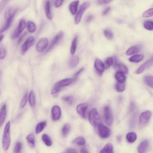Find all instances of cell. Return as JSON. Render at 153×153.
<instances>
[{"mask_svg":"<svg viewBox=\"0 0 153 153\" xmlns=\"http://www.w3.org/2000/svg\"><path fill=\"white\" fill-rule=\"evenodd\" d=\"M11 123L8 122L6 123L4 128L3 139V146L5 151L7 150L11 143L10 129Z\"/></svg>","mask_w":153,"mask_h":153,"instance_id":"obj_1","label":"cell"},{"mask_svg":"<svg viewBox=\"0 0 153 153\" xmlns=\"http://www.w3.org/2000/svg\"><path fill=\"white\" fill-rule=\"evenodd\" d=\"M73 78H66L60 80L56 83L51 91L52 94H54L59 92L62 89L65 87L69 86L73 82Z\"/></svg>","mask_w":153,"mask_h":153,"instance_id":"obj_2","label":"cell"},{"mask_svg":"<svg viewBox=\"0 0 153 153\" xmlns=\"http://www.w3.org/2000/svg\"><path fill=\"white\" fill-rule=\"evenodd\" d=\"M89 119L90 124L95 128L101 123L100 116L95 108L93 109L90 112Z\"/></svg>","mask_w":153,"mask_h":153,"instance_id":"obj_3","label":"cell"},{"mask_svg":"<svg viewBox=\"0 0 153 153\" xmlns=\"http://www.w3.org/2000/svg\"><path fill=\"white\" fill-rule=\"evenodd\" d=\"M96 128H97L98 133L101 138L106 139L110 137L111 131L109 128L103 124H100Z\"/></svg>","mask_w":153,"mask_h":153,"instance_id":"obj_4","label":"cell"},{"mask_svg":"<svg viewBox=\"0 0 153 153\" xmlns=\"http://www.w3.org/2000/svg\"><path fill=\"white\" fill-rule=\"evenodd\" d=\"M105 122L109 126H111L113 122V117L112 111L108 106L105 107L104 109Z\"/></svg>","mask_w":153,"mask_h":153,"instance_id":"obj_5","label":"cell"},{"mask_svg":"<svg viewBox=\"0 0 153 153\" xmlns=\"http://www.w3.org/2000/svg\"><path fill=\"white\" fill-rule=\"evenodd\" d=\"M91 3L89 2H87L83 3L80 6V9L75 18V23L78 24L80 22L82 16L85 11L90 6Z\"/></svg>","mask_w":153,"mask_h":153,"instance_id":"obj_6","label":"cell"},{"mask_svg":"<svg viewBox=\"0 0 153 153\" xmlns=\"http://www.w3.org/2000/svg\"><path fill=\"white\" fill-rule=\"evenodd\" d=\"M152 113L149 110H146L140 115L139 122L141 125L143 126L147 124L149 121Z\"/></svg>","mask_w":153,"mask_h":153,"instance_id":"obj_7","label":"cell"},{"mask_svg":"<svg viewBox=\"0 0 153 153\" xmlns=\"http://www.w3.org/2000/svg\"><path fill=\"white\" fill-rule=\"evenodd\" d=\"M26 25V22L24 20H21L18 27L15 29L13 33L12 38L15 39L18 38L24 29Z\"/></svg>","mask_w":153,"mask_h":153,"instance_id":"obj_8","label":"cell"},{"mask_svg":"<svg viewBox=\"0 0 153 153\" xmlns=\"http://www.w3.org/2000/svg\"><path fill=\"white\" fill-rule=\"evenodd\" d=\"M35 43V39L32 36L30 37L26 41L22 47V53L24 54L27 50Z\"/></svg>","mask_w":153,"mask_h":153,"instance_id":"obj_9","label":"cell"},{"mask_svg":"<svg viewBox=\"0 0 153 153\" xmlns=\"http://www.w3.org/2000/svg\"><path fill=\"white\" fill-rule=\"evenodd\" d=\"M63 36V33L62 31L58 33L50 43L49 46L46 50V52H48L52 49L62 39Z\"/></svg>","mask_w":153,"mask_h":153,"instance_id":"obj_10","label":"cell"},{"mask_svg":"<svg viewBox=\"0 0 153 153\" xmlns=\"http://www.w3.org/2000/svg\"><path fill=\"white\" fill-rule=\"evenodd\" d=\"M88 107L87 103H83L78 105L77 108V111L78 114L83 118H85L87 111Z\"/></svg>","mask_w":153,"mask_h":153,"instance_id":"obj_11","label":"cell"},{"mask_svg":"<svg viewBox=\"0 0 153 153\" xmlns=\"http://www.w3.org/2000/svg\"><path fill=\"white\" fill-rule=\"evenodd\" d=\"M48 41L46 38L41 39L38 43L36 45V48L38 51L43 52L48 46Z\"/></svg>","mask_w":153,"mask_h":153,"instance_id":"obj_12","label":"cell"},{"mask_svg":"<svg viewBox=\"0 0 153 153\" xmlns=\"http://www.w3.org/2000/svg\"><path fill=\"white\" fill-rule=\"evenodd\" d=\"M94 66L95 69L101 75L102 74L105 69L104 63L98 58H96L95 60Z\"/></svg>","mask_w":153,"mask_h":153,"instance_id":"obj_13","label":"cell"},{"mask_svg":"<svg viewBox=\"0 0 153 153\" xmlns=\"http://www.w3.org/2000/svg\"><path fill=\"white\" fill-rule=\"evenodd\" d=\"M153 61V58H152L143 63L136 71V73L137 74H140L142 73L145 70L152 65Z\"/></svg>","mask_w":153,"mask_h":153,"instance_id":"obj_14","label":"cell"},{"mask_svg":"<svg viewBox=\"0 0 153 153\" xmlns=\"http://www.w3.org/2000/svg\"><path fill=\"white\" fill-rule=\"evenodd\" d=\"M53 120L55 121L59 120L61 116V110L59 106L56 105L53 107L52 110Z\"/></svg>","mask_w":153,"mask_h":153,"instance_id":"obj_15","label":"cell"},{"mask_svg":"<svg viewBox=\"0 0 153 153\" xmlns=\"http://www.w3.org/2000/svg\"><path fill=\"white\" fill-rule=\"evenodd\" d=\"M7 115V107L6 104H4L0 110V127L3 125Z\"/></svg>","mask_w":153,"mask_h":153,"instance_id":"obj_16","label":"cell"},{"mask_svg":"<svg viewBox=\"0 0 153 153\" xmlns=\"http://www.w3.org/2000/svg\"><path fill=\"white\" fill-rule=\"evenodd\" d=\"M16 14H14L11 16L9 18L7 19L5 24L4 27L0 30V34H1L6 31L11 26L14 17Z\"/></svg>","mask_w":153,"mask_h":153,"instance_id":"obj_17","label":"cell"},{"mask_svg":"<svg viewBox=\"0 0 153 153\" xmlns=\"http://www.w3.org/2000/svg\"><path fill=\"white\" fill-rule=\"evenodd\" d=\"M148 142L147 140L142 141L139 145L137 150L139 153H145L148 149Z\"/></svg>","mask_w":153,"mask_h":153,"instance_id":"obj_18","label":"cell"},{"mask_svg":"<svg viewBox=\"0 0 153 153\" xmlns=\"http://www.w3.org/2000/svg\"><path fill=\"white\" fill-rule=\"evenodd\" d=\"M141 49V48L139 46H133L130 48L126 52V55L130 56L138 53Z\"/></svg>","mask_w":153,"mask_h":153,"instance_id":"obj_19","label":"cell"},{"mask_svg":"<svg viewBox=\"0 0 153 153\" xmlns=\"http://www.w3.org/2000/svg\"><path fill=\"white\" fill-rule=\"evenodd\" d=\"M79 3V1H77L72 3L70 6V9L71 14L73 15L76 14L78 8Z\"/></svg>","mask_w":153,"mask_h":153,"instance_id":"obj_20","label":"cell"},{"mask_svg":"<svg viewBox=\"0 0 153 153\" xmlns=\"http://www.w3.org/2000/svg\"><path fill=\"white\" fill-rule=\"evenodd\" d=\"M115 77L117 82L119 83H124L126 79L125 74L120 71H118L116 73Z\"/></svg>","mask_w":153,"mask_h":153,"instance_id":"obj_21","label":"cell"},{"mask_svg":"<svg viewBox=\"0 0 153 153\" xmlns=\"http://www.w3.org/2000/svg\"><path fill=\"white\" fill-rule=\"evenodd\" d=\"M100 152L105 153H113V148L112 144L111 143L107 144L104 148L100 151Z\"/></svg>","mask_w":153,"mask_h":153,"instance_id":"obj_22","label":"cell"},{"mask_svg":"<svg viewBox=\"0 0 153 153\" xmlns=\"http://www.w3.org/2000/svg\"><path fill=\"white\" fill-rule=\"evenodd\" d=\"M137 138V136L135 133L134 132L128 133L126 136V139L127 142L129 143H132L134 142Z\"/></svg>","mask_w":153,"mask_h":153,"instance_id":"obj_23","label":"cell"},{"mask_svg":"<svg viewBox=\"0 0 153 153\" xmlns=\"http://www.w3.org/2000/svg\"><path fill=\"white\" fill-rule=\"evenodd\" d=\"M42 138L43 142L47 146L50 147L52 145V140L48 135L44 134L42 135Z\"/></svg>","mask_w":153,"mask_h":153,"instance_id":"obj_24","label":"cell"},{"mask_svg":"<svg viewBox=\"0 0 153 153\" xmlns=\"http://www.w3.org/2000/svg\"><path fill=\"white\" fill-rule=\"evenodd\" d=\"M26 139L31 147L33 148L35 147V138L33 134H31L28 135L26 137Z\"/></svg>","mask_w":153,"mask_h":153,"instance_id":"obj_25","label":"cell"},{"mask_svg":"<svg viewBox=\"0 0 153 153\" xmlns=\"http://www.w3.org/2000/svg\"><path fill=\"white\" fill-rule=\"evenodd\" d=\"M79 62V58L77 56H73L70 59L69 62V65L71 68L76 67L78 65Z\"/></svg>","mask_w":153,"mask_h":153,"instance_id":"obj_26","label":"cell"},{"mask_svg":"<svg viewBox=\"0 0 153 153\" xmlns=\"http://www.w3.org/2000/svg\"><path fill=\"white\" fill-rule=\"evenodd\" d=\"M144 56L142 55H137L133 56L129 58L130 62L133 63H139L143 59Z\"/></svg>","mask_w":153,"mask_h":153,"instance_id":"obj_27","label":"cell"},{"mask_svg":"<svg viewBox=\"0 0 153 153\" xmlns=\"http://www.w3.org/2000/svg\"><path fill=\"white\" fill-rule=\"evenodd\" d=\"M45 11L47 18L50 20L52 19V16L50 11V3L47 1L45 5Z\"/></svg>","mask_w":153,"mask_h":153,"instance_id":"obj_28","label":"cell"},{"mask_svg":"<svg viewBox=\"0 0 153 153\" xmlns=\"http://www.w3.org/2000/svg\"><path fill=\"white\" fill-rule=\"evenodd\" d=\"M70 130V125L69 123L65 124L62 129V134L64 137H65L68 134Z\"/></svg>","mask_w":153,"mask_h":153,"instance_id":"obj_29","label":"cell"},{"mask_svg":"<svg viewBox=\"0 0 153 153\" xmlns=\"http://www.w3.org/2000/svg\"><path fill=\"white\" fill-rule=\"evenodd\" d=\"M29 100L31 106L33 107H35L36 104V97L33 91H31L29 96Z\"/></svg>","mask_w":153,"mask_h":153,"instance_id":"obj_30","label":"cell"},{"mask_svg":"<svg viewBox=\"0 0 153 153\" xmlns=\"http://www.w3.org/2000/svg\"><path fill=\"white\" fill-rule=\"evenodd\" d=\"M46 125V122L45 121L41 122L39 123L37 125L36 129V134H38L42 132Z\"/></svg>","mask_w":153,"mask_h":153,"instance_id":"obj_31","label":"cell"},{"mask_svg":"<svg viewBox=\"0 0 153 153\" xmlns=\"http://www.w3.org/2000/svg\"><path fill=\"white\" fill-rule=\"evenodd\" d=\"M16 9L12 7H9L7 10L5 14V18L6 20L8 19L12 15L16 14L17 12Z\"/></svg>","mask_w":153,"mask_h":153,"instance_id":"obj_32","label":"cell"},{"mask_svg":"<svg viewBox=\"0 0 153 153\" xmlns=\"http://www.w3.org/2000/svg\"><path fill=\"white\" fill-rule=\"evenodd\" d=\"M115 88L117 92H122L125 90V84L124 83H121L117 82L115 85Z\"/></svg>","mask_w":153,"mask_h":153,"instance_id":"obj_33","label":"cell"},{"mask_svg":"<svg viewBox=\"0 0 153 153\" xmlns=\"http://www.w3.org/2000/svg\"><path fill=\"white\" fill-rule=\"evenodd\" d=\"M27 26L28 31L30 33H34L36 30V27L35 24L32 21L28 22Z\"/></svg>","mask_w":153,"mask_h":153,"instance_id":"obj_34","label":"cell"},{"mask_svg":"<svg viewBox=\"0 0 153 153\" xmlns=\"http://www.w3.org/2000/svg\"><path fill=\"white\" fill-rule=\"evenodd\" d=\"M117 67L119 71L125 74H127L128 73V70L127 67L122 64H117L116 67Z\"/></svg>","mask_w":153,"mask_h":153,"instance_id":"obj_35","label":"cell"},{"mask_svg":"<svg viewBox=\"0 0 153 153\" xmlns=\"http://www.w3.org/2000/svg\"><path fill=\"white\" fill-rule=\"evenodd\" d=\"M75 143L79 146H83L86 144V141L83 137H79L75 139L73 142Z\"/></svg>","mask_w":153,"mask_h":153,"instance_id":"obj_36","label":"cell"},{"mask_svg":"<svg viewBox=\"0 0 153 153\" xmlns=\"http://www.w3.org/2000/svg\"><path fill=\"white\" fill-rule=\"evenodd\" d=\"M153 77L151 76H146L144 78L145 83L148 86L151 88H153Z\"/></svg>","mask_w":153,"mask_h":153,"instance_id":"obj_37","label":"cell"},{"mask_svg":"<svg viewBox=\"0 0 153 153\" xmlns=\"http://www.w3.org/2000/svg\"><path fill=\"white\" fill-rule=\"evenodd\" d=\"M77 43V37H76L73 41L71 48V53L74 55L76 51Z\"/></svg>","mask_w":153,"mask_h":153,"instance_id":"obj_38","label":"cell"},{"mask_svg":"<svg viewBox=\"0 0 153 153\" xmlns=\"http://www.w3.org/2000/svg\"><path fill=\"white\" fill-rule=\"evenodd\" d=\"M104 34L106 38L109 40H111L113 37V34L112 31L110 29L108 28L105 30Z\"/></svg>","mask_w":153,"mask_h":153,"instance_id":"obj_39","label":"cell"},{"mask_svg":"<svg viewBox=\"0 0 153 153\" xmlns=\"http://www.w3.org/2000/svg\"><path fill=\"white\" fill-rule=\"evenodd\" d=\"M62 99L65 102L70 105L72 104L74 101V98L71 96H63Z\"/></svg>","mask_w":153,"mask_h":153,"instance_id":"obj_40","label":"cell"},{"mask_svg":"<svg viewBox=\"0 0 153 153\" xmlns=\"http://www.w3.org/2000/svg\"><path fill=\"white\" fill-rule=\"evenodd\" d=\"M144 27L147 29L151 31L153 29V23L150 21H145L144 24Z\"/></svg>","mask_w":153,"mask_h":153,"instance_id":"obj_41","label":"cell"},{"mask_svg":"<svg viewBox=\"0 0 153 153\" xmlns=\"http://www.w3.org/2000/svg\"><path fill=\"white\" fill-rule=\"evenodd\" d=\"M113 63V58L112 57L107 58L104 64L105 69H107L110 66L112 65Z\"/></svg>","mask_w":153,"mask_h":153,"instance_id":"obj_42","label":"cell"},{"mask_svg":"<svg viewBox=\"0 0 153 153\" xmlns=\"http://www.w3.org/2000/svg\"><path fill=\"white\" fill-rule=\"evenodd\" d=\"M28 98V95L27 93L25 95L22 99L20 104V107L21 108H23L26 105Z\"/></svg>","mask_w":153,"mask_h":153,"instance_id":"obj_43","label":"cell"},{"mask_svg":"<svg viewBox=\"0 0 153 153\" xmlns=\"http://www.w3.org/2000/svg\"><path fill=\"white\" fill-rule=\"evenodd\" d=\"M153 16V8H150L145 11L142 14L144 18H148Z\"/></svg>","mask_w":153,"mask_h":153,"instance_id":"obj_44","label":"cell"},{"mask_svg":"<svg viewBox=\"0 0 153 153\" xmlns=\"http://www.w3.org/2000/svg\"><path fill=\"white\" fill-rule=\"evenodd\" d=\"M22 147L21 143L20 142H17L15 145L14 151L16 153H19L20 152Z\"/></svg>","mask_w":153,"mask_h":153,"instance_id":"obj_45","label":"cell"},{"mask_svg":"<svg viewBox=\"0 0 153 153\" xmlns=\"http://www.w3.org/2000/svg\"><path fill=\"white\" fill-rule=\"evenodd\" d=\"M113 0H97V3L99 5H105L110 3Z\"/></svg>","mask_w":153,"mask_h":153,"instance_id":"obj_46","label":"cell"},{"mask_svg":"<svg viewBox=\"0 0 153 153\" xmlns=\"http://www.w3.org/2000/svg\"><path fill=\"white\" fill-rule=\"evenodd\" d=\"M6 51L5 49L0 48V59L3 60L5 57Z\"/></svg>","mask_w":153,"mask_h":153,"instance_id":"obj_47","label":"cell"},{"mask_svg":"<svg viewBox=\"0 0 153 153\" xmlns=\"http://www.w3.org/2000/svg\"><path fill=\"white\" fill-rule=\"evenodd\" d=\"M84 70V68H82L80 69L79 70H78V71L73 76V78L74 82L75 81L77 80L78 77L83 71Z\"/></svg>","mask_w":153,"mask_h":153,"instance_id":"obj_48","label":"cell"},{"mask_svg":"<svg viewBox=\"0 0 153 153\" xmlns=\"http://www.w3.org/2000/svg\"><path fill=\"white\" fill-rule=\"evenodd\" d=\"M9 0H3L0 5V11L3 10L6 7Z\"/></svg>","mask_w":153,"mask_h":153,"instance_id":"obj_49","label":"cell"},{"mask_svg":"<svg viewBox=\"0 0 153 153\" xmlns=\"http://www.w3.org/2000/svg\"><path fill=\"white\" fill-rule=\"evenodd\" d=\"M64 0H56L55 6L56 8L60 7L62 4Z\"/></svg>","mask_w":153,"mask_h":153,"instance_id":"obj_50","label":"cell"},{"mask_svg":"<svg viewBox=\"0 0 153 153\" xmlns=\"http://www.w3.org/2000/svg\"><path fill=\"white\" fill-rule=\"evenodd\" d=\"M94 19V16L92 15H89L88 16L86 19V21L87 22H89L91 21Z\"/></svg>","mask_w":153,"mask_h":153,"instance_id":"obj_51","label":"cell"},{"mask_svg":"<svg viewBox=\"0 0 153 153\" xmlns=\"http://www.w3.org/2000/svg\"><path fill=\"white\" fill-rule=\"evenodd\" d=\"M66 153H76V150L73 148H69L66 149L65 152Z\"/></svg>","mask_w":153,"mask_h":153,"instance_id":"obj_52","label":"cell"},{"mask_svg":"<svg viewBox=\"0 0 153 153\" xmlns=\"http://www.w3.org/2000/svg\"><path fill=\"white\" fill-rule=\"evenodd\" d=\"M111 9V8L110 7L106 8L103 11V14L105 15L107 14L110 11Z\"/></svg>","mask_w":153,"mask_h":153,"instance_id":"obj_53","label":"cell"},{"mask_svg":"<svg viewBox=\"0 0 153 153\" xmlns=\"http://www.w3.org/2000/svg\"><path fill=\"white\" fill-rule=\"evenodd\" d=\"M27 34V32H25L20 37L18 40V43H21V41H22L23 39L25 37Z\"/></svg>","mask_w":153,"mask_h":153,"instance_id":"obj_54","label":"cell"},{"mask_svg":"<svg viewBox=\"0 0 153 153\" xmlns=\"http://www.w3.org/2000/svg\"><path fill=\"white\" fill-rule=\"evenodd\" d=\"M81 153H88L89 152L87 149L85 148H83L81 149L80 150Z\"/></svg>","mask_w":153,"mask_h":153,"instance_id":"obj_55","label":"cell"},{"mask_svg":"<svg viewBox=\"0 0 153 153\" xmlns=\"http://www.w3.org/2000/svg\"><path fill=\"white\" fill-rule=\"evenodd\" d=\"M122 136L120 135L118 136L117 138V139L118 142H120L122 140Z\"/></svg>","mask_w":153,"mask_h":153,"instance_id":"obj_56","label":"cell"},{"mask_svg":"<svg viewBox=\"0 0 153 153\" xmlns=\"http://www.w3.org/2000/svg\"><path fill=\"white\" fill-rule=\"evenodd\" d=\"M4 37V36L3 35L0 36V42L3 39Z\"/></svg>","mask_w":153,"mask_h":153,"instance_id":"obj_57","label":"cell"}]
</instances>
